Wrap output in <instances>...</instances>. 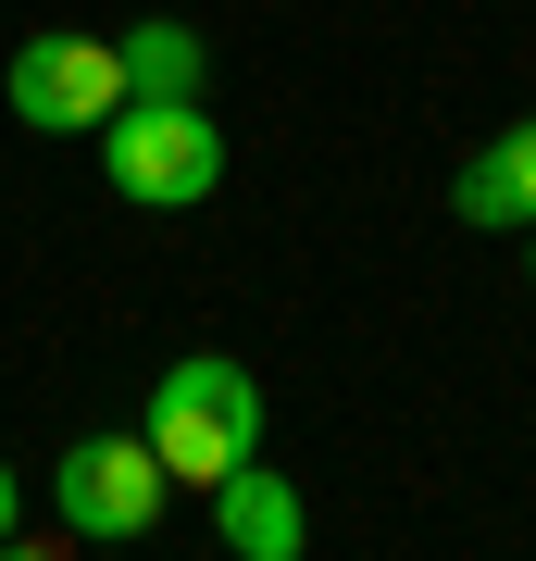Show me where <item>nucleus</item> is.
<instances>
[{
	"instance_id": "nucleus-1",
	"label": "nucleus",
	"mask_w": 536,
	"mask_h": 561,
	"mask_svg": "<svg viewBox=\"0 0 536 561\" xmlns=\"http://www.w3.org/2000/svg\"><path fill=\"white\" fill-rule=\"evenodd\" d=\"M138 437H150V461H162L175 486H225L238 461H262V387H250L225 350H187V362H162Z\"/></svg>"
},
{
	"instance_id": "nucleus-2",
	"label": "nucleus",
	"mask_w": 536,
	"mask_h": 561,
	"mask_svg": "<svg viewBox=\"0 0 536 561\" xmlns=\"http://www.w3.org/2000/svg\"><path fill=\"white\" fill-rule=\"evenodd\" d=\"M100 175H113L125 201H150V213H187V201L225 187V125L199 101H125L100 125Z\"/></svg>"
},
{
	"instance_id": "nucleus-3",
	"label": "nucleus",
	"mask_w": 536,
	"mask_h": 561,
	"mask_svg": "<svg viewBox=\"0 0 536 561\" xmlns=\"http://www.w3.org/2000/svg\"><path fill=\"white\" fill-rule=\"evenodd\" d=\"M0 101H13V125H38V138H100V125L125 113V50H113V38H76V25H50V38L13 50Z\"/></svg>"
},
{
	"instance_id": "nucleus-4",
	"label": "nucleus",
	"mask_w": 536,
	"mask_h": 561,
	"mask_svg": "<svg viewBox=\"0 0 536 561\" xmlns=\"http://www.w3.org/2000/svg\"><path fill=\"white\" fill-rule=\"evenodd\" d=\"M162 461L150 437H76L50 461V512H62V537H100V549H125V537H150L162 524Z\"/></svg>"
},
{
	"instance_id": "nucleus-5",
	"label": "nucleus",
	"mask_w": 536,
	"mask_h": 561,
	"mask_svg": "<svg viewBox=\"0 0 536 561\" xmlns=\"http://www.w3.org/2000/svg\"><path fill=\"white\" fill-rule=\"evenodd\" d=\"M213 537L238 549V561H299V549H312V512H299V486H287V474L238 461V474L213 486Z\"/></svg>"
},
{
	"instance_id": "nucleus-6",
	"label": "nucleus",
	"mask_w": 536,
	"mask_h": 561,
	"mask_svg": "<svg viewBox=\"0 0 536 561\" xmlns=\"http://www.w3.org/2000/svg\"><path fill=\"white\" fill-rule=\"evenodd\" d=\"M449 213H461V225H536V113L499 125V138L449 175Z\"/></svg>"
},
{
	"instance_id": "nucleus-7",
	"label": "nucleus",
	"mask_w": 536,
	"mask_h": 561,
	"mask_svg": "<svg viewBox=\"0 0 536 561\" xmlns=\"http://www.w3.org/2000/svg\"><path fill=\"white\" fill-rule=\"evenodd\" d=\"M125 101H199V76H213V50H199V25L175 13H150V25H125Z\"/></svg>"
},
{
	"instance_id": "nucleus-8",
	"label": "nucleus",
	"mask_w": 536,
	"mask_h": 561,
	"mask_svg": "<svg viewBox=\"0 0 536 561\" xmlns=\"http://www.w3.org/2000/svg\"><path fill=\"white\" fill-rule=\"evenodd\" d=\"M0 561H62V537H25V524H13V537H0Z\"/></svg>"
},
{
	"instance_id": "nucleus-9",
	"label": "nucleus",
	"mask_w": 536,
	"mask_h": 561,
	"mask_svg": "<svg viewBox=\"0 0 536 561\" xmlns=\"http://www.w3.org/2000/svg\"><path fill=\"white\" fill-rule=\"evenodd\" d=\"M13 524H25V486H13V461H0V537H13Z\"/></svg>"
},
{
	"instance_id": "nucleus-10",
	"label": "nucleus",
	"mask_w": 536,
	"mask_h": 561,
	"mask_svg": "<svg viewBox=\"0 0 536 561\" xmlns=\"http://www.w3.org/2000/svg\"><path fill=\"white\" fill-rule=\"evenodd\" d=\"M524 275H536V225H524Z\"/></svg>"
}]
</instances>
